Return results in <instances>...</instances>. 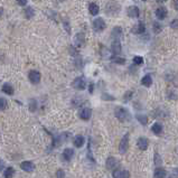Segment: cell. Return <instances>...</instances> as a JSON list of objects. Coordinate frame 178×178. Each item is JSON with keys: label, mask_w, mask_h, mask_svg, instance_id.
Returning a JSON list of instances; mask_svg holds the SVG:
<instances>
[{"label": "cell", "mask_w": 178, "mask_h": 178, "mask_svg": "<svg viewBox=\"0 0 178 178\" xmlns=\"http://www.w3.org/2000/svg\"><path fill=\"white\" fill-rule=\"evenodd\" d=\"M114 116H116L117 119L120 120L121 122H127V121H130V119H131L130 112L122 107H117L114 109Z\"/></svg>", "instance_id": "1"}, {"label": "cell", "mask_w": 178, "mask_h": 178, "mask_svg": "<svg viewBox=\"0 0 178 178\" xmlns=\"http://www.w3.org/2000/svg\"><path fill=\"white\" fill-rule=\"evenodd\" d=\"M120 10H121V6L116 1L108 2L107 7H105V13H107V15H110V16H116L117 13H120Z\"/></svg>", "instance_id": "2"}, {"label": "cell", "mask_w": 178, "mask_h": 178, "mask_svg": "<svg viewBox=\"0 0 178 178\" xmlns=\"http://www.w3.org/2000/svg\"><path fill=\"white\" fill-rule=\"evenodd\" d=\"M72 85H73V88H74L75 90L83 91L86 88V82H85V78H83V76H78V78H76L74 81H73Z\"/></svg>", "instance_id": "3"}, {"label": "cell", "mask_w": 178, "mask_h": 178, "mask_svg": "<svg viewBox=\"0 0 178 178\" xmlns=\"http://www.w3.org/2000/svg\"><path fill=\"white\" fill-rule=\"evenodd\" d=\"M128 147H129V134L127 133L123 136V138L121 139L120 141V145H119V151L121 155L126 153L127 150H128Z\"/></svg>", "instance_id": "4"}, {"label": "cell", "mask_w": 178, "mask_h": 178, "mask_svg": "<svg viewBox=\"0 0 178 178\" xmlns=\"http://www.w3.org/2000/svg\"><path fill=\"white\" fill-rule=\"evenodd\" d=\"M105 27H107V25H105V21H104L103 18H97V19L93 21V28L95 32H103L104 29H105Z\"/></svg>", "instance_id": "5"}, {"label": "cell", "mask_w": 178, "mask_h": 178, "mask_svg": "<svg viewBox=\"0 0 178 178\" xmlns=\"http://www.w3.org/2000/svg\"><path fill=\"white\" fill-rule=\"evenodd\" d=\"M40 78H42V75L37 71H30L29 74H28V78L32 84H38L40 82Z\"/></svg>", "instance_id": "6"}, {"label": "cell", "mask_w": 178, "mask_h": 178, "mask_svg": "<svg viewBox=\"0 0 178 178\" xmlns=\"http://www.w3.org/2000/svg\"><path fill=\"white\" fill-rule=\"evenodd\" d=\"M20 168L27 172H32L35 170V165H34V162L30 161V160H26V161H23L20 164Z\"/></svg>", "instance_id": "7"}, {"label": "cell", "mask_w": 178, "mask_h": 178, "mask_svg": "<svg viewBox=\"0 0 178 178\" xmlns=\"http://www.w3.org/2000/svg\"><path fill=\"white\" fill-rule=\"evenodd\" d=\"M111 51L113 53L114 55H119L121 51H122V47H121V43H120L119 39H114L112 42V45H111Z\"/></svg>", "instance_id": "8"}, {"label": "cell", "mask_w": 178, "mask_h": 178, "mask_svg": "<svg viewBox=\"0 0 178 178\" xmlns=\"http://www.w3.org/2000/svg\"><path fill=\"white\" fill-rule=\"evenodd\" d=\"M137 146H138V148H139L140 150L145 151V150H147V149H148L149 140L147 139V138H145V137H141V138H139V139H138V141H137Z\"/></svg>", "instance_id": "9"}, {"label": "cell", "mask_w": 178, "mask_h": 178, "mask_svg": "<svg viewBox=\"0 0 178 178\" xmlns=\"http://www.w3.org/2000/svg\"><path fill=\"white\" fill-rule=\"evenodd\" d=\"M131 32H132L133 34H138V35H140V34H143V32H146V26H145V24H143L142 21H139V23L137 24L136 26L132 27Z\"/></svg>", "instance_id": "10"}, {"label": "cell", "mask_w": 178, "mask_h": 178, "mask_svg": "<svg viewBox=\"0 0 178 178\" xmlns=\"http://www.w3.org/2000/svg\"><path fill=\"white\" fill-rule=\"evenodd\" d=\"M127 13H128V16L131 18H138L140 15V10L137 6H130L127 10Z\"/></svg>", "instance_id": "11"}, {"label": "cell", "mask_w": 178, "mask_h": 178, "mask_svg": "<svg viewBox=\"0 0 178 178\" xmlns=\"http://www.w3.org/2000/svg\"><path fill=\"white\" fill-rule=\"evenodd\" d=\"M167 15H168V11H167V9H166L165 7H159L158 9L156 10V17L160 20L165 19L166 17H167Z\"/></svg>", "instance_id": "12"}, {"label": "cell", "mask_w": 178, "mask_h": 178, "mask_svg": "<svg viewBox=\"0 0 178 178\" xmlns=\"http://www.w3.org/2000/svg\"><path fill=\"white\" fill-rule=\"evenodd\" d=\"M112 175H113V178H129V172L121 169H116Z\"/></svg>", "instance_id": "13"}, {"label": "cell", "mask_w": 178, "mask_h": 178, "mask_svg": "<svg viewBox=\"0 0 178 178\" xmlns=\"http://www.w3.org/2000/svg\"><path fill=\"white\" fill-rule=\"evenodd\" d=\"M91 114H92V111H91L90 108H84L80 112V118L82 120H89L91 118Z\"/></svg>", "instance_id": "14"}, {"label": "cell", "mask_w": 178, "mask_h": 178, "mask_svg": "<svg viewBox=\"0 0 178 178\" xmlns=\"http://www.w3.org/2000/svg\"><path fill=\"white\" fill-rule=\"evenodd\" d=\"M74 156V150L71 148H65L64 151H63V158L66 160V161H70Z\"/></svg>", "instance_id": "15"}, {"label": "cell", "mask_w": 178, "mask_h": 178, "mask_svg": "<svg viewBox=\"0 0 178 178\" xmlns=\"http://www.w3.org/2000/svg\"><path fill=\"white\" fill-rule=\"evenodd\" d=\"M117 165H118V161L114 157H109V158H108L107 165H105L108 169H114L117 167Z\"/></svg>", "instance_id": "16"}, {"label": "cell", "mask_w": 178, "mask_h": 178, "mask_svg": "<svg viewBox=\"0 0 178 178\" xmlns=\"http://www.w3.org/2000/svg\"><path fill=\"white\" fill-rule=\"evenodd\" d=\"M141 84L143 85V86H146V88H149V86H151L152 84V78L150 74H147L145 75L142 78V80H141Z\"/></svg>", "instance_id": "17"}, {"label": "cell", "mask_w": 178, "mask_h": 178, "mask_svg": "<svg viewBox=\"0 0 178 178\" xmlns=\"http://www.w3.org/2000/svg\"><path fill=\"white\" fill-rule=\"evenodd\" d=\"M89 11H90V13L92 16H97V13H99V11H100V8H99V6H97V3L92 2L89 5Z\"/></svg>", "instance_id": "18"}, {"label": "cell", "mask_w": 178, "mask_h": 178, "mask_svg": "<svg viewBox=\"0 0 178 178\" xmlns=\"http://www.w3.org/2000/svg\"><path fill=\"white\" fill-rule=\"evenodd\" d=\"M84 142H85V139L83 136H76L74 138V146L76 147V148H81V147H83Z\"/></svg>", "instance_id": "19"}, {"label": "cell", "mask_w": 178, "mask_h": 178, "mask_svg": "<svg viewBox=\"0 0 178 178\" xmlns=\"http://www.w3.org/2000/svg\"><path fill=\"white\" fill-rule=\"evenodd\" d=\"M122 36V28L120 26H117L114 27L113 29H112V37L114 39H119L120 40V37Z\"/></svg>", "instance_id": "20"}, {"label": "cell", "mask_w": 178, "mask_h": 178, "mask_svg": "<svg viewBox=\"0 0 178 178\" xmlns=\"http://www.w3.org/2000/svg\"><path fill=\"white\" fill-rule=\"evenodd\" d=\"M166 175H167V172H166L164 168H156L155 169V178H165Z\"/></svg>", "instance_id": "21"}, {"label": "cell", "mask_w": 178, "mask_h": 178, "mask_svg": "<svg viewBox=\"0 0 178 178\" xmlns=\"http://www.w3.org/2000/svg\"><path fill=\"white\" fill-rule=\"evenodd\" d=\"M84 42H85L84 35H83L82 32L78 34V35H76V37H75V44H76V46L81 47L82 45H84Z\"/></svg>", "instance_id": "22"}, {"label": "cell", "mask_w": 178, "mask_h": 178, "mask_svg": "<svg viewBox=\"0 0 178 178\" xmlns=\"http://www.w3.org/2000/svg\"><path fill=\"white\" fill-rule=\"evenodd\" d=\"M13 175H15V169H13V167H7L3 170V177L5 178H13Z\"/></svg>", "instance_id": "23"}, {"label": "cell", "mask_w": 178, "mask_h": 178, "mask_svg": "<svg viewBox=\"0 0 178 178\" xmlns=\"http://www.w3.org/2000/svg\"><path fill=\"white\" fill-rule=\"evenodd\" d=\"M110 59H111V62H113V63H116V64L122 65L126 63V59H123V57H120L119 55H112Z\"/></svg>", "instance_id": "24"}, {"label": "cell", "mask_w": 178, "mask_h": 178, "mask_svg": "<svg viewBox=\"0 0 178 178\" xmlns=\"http://www.w3.org/2000/svg\"><path fill=\"white\" fill-rule=\"evenodd\" d=\"M151 130L155 134H160L162 131V126L160 124V123L156 122V123H153V126L151 127Z\"/></svg>", "instance_id": "25"}, {"label": "cell", "mask_w": 178, "mask_h": 178, "mask_svg": "<svg viewBox=\"0 0 178 178\" xmlns=\"http://www.w3.org/2000/svg\"><path fill=\"white\" fill-rule=\"evenodd\" d=\"M2 92L3 93L8 94V95H13V88L11 86V84L6 83V84H3V86H2Z\"/></svg>", "instance_id": "26"}, {"label": "cell", "mask_w": 178, "mask_h": 178, "mask_svg": "<svg viewBox=\"0 0 178 178\" xmlns=\"http://www.w3.org/2000/svg\"><path fill=\"white\" fill-rule=\"evenodd\" d=\"M136 118H137V120L142 124V126H146L147 123H148V118H147L145 114H137Z\"/></svg>", "instance_id": "27"}, {"label": "cell", "mask_w": 178, "mask_h": 178, "mask_svg": "<svg viewBox=\"0 0 178 178\" xmlns=\"http://www.w3.org/2000/svg\"><path fill=\"white\" fill-rule=\"evenodd\" d=\"M152 29H153L155 34H159L162 30L161 24H159L158 21H153V24H152Z\"/></svg>", "instance_id": "28"}, {"label": "cell", "mask_w": 178, "mask_h": 178, "mask_svg": "<svg viewBox=\"0 0 178 178\" xmlns=\"http://www.w3.org/2000/svg\"><path fill=\"white\" fill-rule=\"evenodd\" d=\"M34 15H35V11H34L32 7H27L26 9H25V16H26V18H32Z\"/></svg>", "instance_id": "29"}, {"label": "cell", "mask_w": 178, "mask_h": 178, "mask_svg": "<svg viewBox=\"0 0 178 178\" xmlns=\"http://www.w3.org/2000/svg\"><path fill=\"white\" fill-rule=\"evenodd\" d=\"M36 109H37V102H36V100L32 99L29 101V110L32 112H34V111H36Z\"/></svg>", "instance_id": "30"}, {"label": "cell", "mask_w": 178, "mask_h": 178, "mask_svg": "<svg viewBox=\"0 0 178 178\" xmlns=\"http://www.w3.org/2000/svg\"><path fill=\"white\" fill-rule=\"evenodd\" d=\"M143 63V59L141 56H134L133 57V64L134 65H141Z\"/></svg>", "instance_id": "31"}, {"label": "cell", "mask_w": 178, "mask_h": 178, "mask_svg": "<svg viewBox=\"0 0 178 178\" xmlns=\"http://www.w3.org/2000/svg\"><path fill=\"white\" fill-rule=\"evenodd\" d=\"M8 105L7 103V100L6 99H3V97H0V110H5Z\"/></svg>", "instance_id": "32"}, {"label": "cell", "mask_w": 178, "mask_h": 178, "mask_svg": "<svg viewBox=\"0 0 178 178\" xmlns=\"http://www.w3.org/2000/svg\"><path fill=\"white\" fill-rule=\"evenodd\" d=\"M101 97H102V100H104V101H114V97H112V95L107 94V93H103Z\"/></svg>", "instance_id": "33"}, {"label": "cell", "mask_w": 178, "mask_h": 178, "mask_svg": "<svg viewBox=\"0 0 178 178\" xmlns=\"http://www.w3.org/2000/svg\"><path fill=\"white\" fill-rule=\"evenodd\" d=\"M56 178H65V172L63 169H59L56 172Z\"/></svg>", "instance_id": "34"}, {"label": "cell", "mask_w": 178, "mask_h": 178, "mask_svg": "<svg viewBox=\"0 0 178 178\" xmlns=\"http://www.w3.org/2000/svg\"><path fill=\"white\" fill-rule=\"evenodd\" d=\"M170 27H172V29H178V19H174L170 23Z\"/></svg>", "instance_id": "35"}, {"label": "cell", "mask_w": 178, "mask_h": 178, "mask_svg": "<svg viewBox=\"0 0 178 178\" xmlns=\"http://www.w3.org/2000/svg\"><path fill=\"white\" fill-rule=\"evenodd\" d=\"M131 97H132V92H131V91H128V92L124 94V97H123V99H124V101H129Z\"/></svg>", "instance_id": "36"}, {"label": "cell", "mask_w": 178, "mask_h": 178, "mask_svg": "<svg viewBox=\"0 0 178 178\" xmlns=\"http://www.w3.org/2000/svg\"><path fill=\"white\" fill-rule=\"evenodd\" d=\"M17 2H18V5L19 6H26L27 5V0H17Z\"/></svg>", "instance_id": "37"}, {"label": "cell", "mask_w": 178, "mask_h": 178, "mask_svg": "<svg viewBox=\"0 0 178 178\" xmlns=\"http://www.w3.org/2000/svg\"><path fill=\"white\" fill-rule=\"evenodd\" d=\"M160 162H161V161H160V158H159V156L157 155V153H156V161H155V164L157 166H158V165H160Z\"/></svg>", "instance_id": "38"}, {"label": "cell", "mask_w": 178, "mask_h": 178, "mask_svg": "<svg viewBox=\"0 0 178 178\" xmlns=\"http://www.w3.org/2000/svg\"><path fill=\"white\" fill-rule=\"evenodd\" d=\"M3 168H5V165H3V161L0 159V172H2Z\"/></svg>", "instance_id": "39"}, {"label": "cell", "mask_w": 178, "mask_h": 178, "mask_svg": "<svg viewBox=\"0 0 178 178\" xmlns=\"http://www.w3.org/2000/svg\"><path fill=\"white\" fill-rule=\"evenodd\" d=\"M174 7H175V9L178 11V0H175V1H174Z\"/></svg>", "instance_id": "40"}, {"label": "cell", "mask_w": 178, "mask_h": 178, "mask_svg": "<svg viewBox=\"0 0 178 178\" xmlns=\"http://www.w3.org/2000/svg\"><path fill=\"white\" fill-rule=\"evenodd\" d=\"M93 86H94V84H93V83H91V84H90V89H89L90 93H93Z\"/></svg>", "instance_id": "41"}, {"label": "cell", "mask_w": 178, "mask_h": 178, "mask_svg": "<svg viewBox=\"0 0 178 178\" xmlns=\"http://www.w3.org/2000/svg\"><path fill=\"white\" fill-rule=\"evenodd\" d=\"M157 2H160V3H162V2H165V1H167V0H156Z\"/></svg>", "instance_id": "42"}, {"label": "cell", "mask_w": 178, "mask_h": 178, "mask_svg": "<svg viewBox=\"0 0 178 178\" xmlns=\"http://www.w3.org/2000/svg\"><path fill=\"white\" fill-rule=\"evenodd\" d=\"M2 13H3V9H2V8H0V16L2 15Z\"/></svg>", "instance_id": "43"}, {"label": "cell", "mask_w": 178, "mask_h": 178, "mask_svg": "<svg viewBox=\"0 0 178 178\" xmlns=\"http://www.w3.org/2000/svg\"><path fill=\"white\" fill-rule=\"evenodd\" d=\"M142 1H147V0H142Z\"/></svg>", "instance_id": "44"}]
</instances>
